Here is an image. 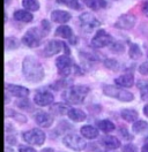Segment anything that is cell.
<instances>
[{
	"mask_svg": "<svg viewBox=\"0 0 148 152\" xmlns=\"http://www.w3.org/2000/svg\"><path fill=\"white\" fill-rule=\"evenodd\" d=\"M56 66L58 69V74L63 77H67L71 74H81V70L79 66L74 64V61L70 58V56H61L58 57L56 60Z\"/></svg>",
	"mask_w": 148,
	"mask_h": 152,
	"instance_id": "obj_3",
	"label": "cell"
},
{
	"mask_svg": "<svg viewBox=\"0 0 148 152\" xmlns=\"http://www.w3.org/2000/svg\"><path fill=\"white\" fill-rule=\"evenodd\" d=\"M135 21H137V19H135V16L133 14H131V13H129V14H123L119 19L116 21L115 27L118 29L130 30V29H132L134 27Z\"/></svg>",
	"mask_w": 148,
	"mask_h": 152,
	"instance_id": "obj_10",
	"label": "cell"
},
{
	"mask_svg": "<svg viewBox=\"0 0 148 152\" xmlns=\"http://www.w3.org/2000/svg\"><path fill=\"white\" fill-rule=\"evenodd\" d=\"M22 6L31 12H37L39 10V2L37 0H22Z\"/></svg>",
	"mask_w": 148,
	"mask_h": 152,
	"instance_id": "obj_30",
	"label": "cell"
},
{
	"mask_svg": "<svg viewBox=\"0 0 148 152\" xmlns=\"http://www.w3.org/2000/svg\"><path fill=\"white\" fill-rule=\"evenodd\" d=\"M120 115L127 122H135V121H138V112L134 111V110H130V108L123 110L120 112Z\"/></svg>",
	"mask_w": 148,
	"mask_h": 152,
	"instance_id": "obj_24",
	"label": "cell"
},
{
	"mask_svg": "<svg viewBox=\"0 0 148 152\" xmlns=\"http://www.w3.org/2000/svg\"><path fill=\"white\" fill-rule=\"evenodd\" d=\"M103 94L105 96L116 98L120 102H125V103L132 102L134 99L133 94H131L130 91L125 90V89H121V88L115 86H103Z\"/></svg>",
	"mask_w": 148,
	"mask_h": 152,
	"instance_id": "obj_4",
	"label": "cell"
},
{
	"mask_svg": "<svg viewBox=\"0 0 148 152\" xmlns=\"http://www.w3.org/2000/svg\"><path fill=\"white\" fill-rule=\"evenodd\" d=\"M55 97L51 92L46 90H39L34 97V102L38 106H50L53 103Z\"/></svg>",
	"mask_w": 148,
	"mask_h": 152,
	"instance_id": "obj_11",
	"label": "cell"
},
{
	"mask_svg": "<svg viewBox=\"0 0 148 152\" xmlns=\"http://www.w3.org/2000/svg\"><path fill=\"white\" fill-rule=\"evenodd\" d=\"M79 24L82 29V31L89 34V32H92V30L98 28L101 26V22L96 19L92 13L86 12L79 16Z\"/></svg>",
	"mask_w": 148,
	"mask_h": 152,
	"instance_id": "obj_6",
	"label": "cell"
},
{
	"mask_svg": "<svg viewBox=\"0 0 148 152\" xmlns=\"http://www.w3.org/2000/svg\"><path fill=\"white\" fill-rule=\"evenodd\" d=\"M71 108L68 107L67 104H64V103H56V104L51 105L50 107V112H52L56 115H64V114H67L68 111Z\"/></svg>",
	"mask_w": 148,
	"mask_h": 152,
	"instance_id": "obj_22",
	"label": "cell"
},
{
	"mask_svg": "<svg viewBox=\"0 0 148 152\" xmlns=\"http://www.w3.org/2000/svg\"><path fill=\"white\" fill-rule=\"evenodd\" d=\"M118 132H119V135L125 140V141H132V140H133V135H131V134L129 133V130H127L125 127L119 128Z\"/></svg>",
	"mask_w": 148,
	"mask_h": 152,
	"instance_id": "obj_35",
	"label": "cell"
},
{
	"mask_svg": "<svg viewBox=\"0 0 148 152\" xmlns=\"http://www.w3.org/2000/svg\"><path fill=\"white\" fill-rule=\"evenodd\" d=\"M5 152H15V151H14L13 149H10V148H6V149H5Z\"/></svg>",
	"mask_w": 148,
	"mask_h": 152,
	"instance_id": "obj_45",
	"label": "cell"
},
{
	"mask_svg": "<svg viewBox=\"0 0 148 152\" xmlns=\"http://www.w3.org/2000/svg\"><path fill=\"white\" fill-rule=\"evenodd\" d=\"M64 45L65 43L61 40H50L44 48V53L46 57H53L64 48Z\"/></svg>",
	"mask_w": 148,
	"mask_h": 152,
	"instance_id": "obj_12",
	"label": "cell"
},
{
	"mask_svg": "<svg viewBox=\"0 0 148 152\" xmlns=\"http://www.w3.org/2000/svg\"><path fill=\"white\" fill-rule=\"evenodd\" d=\"M22 73L24 75V78L33 83L41 82L44 78V69L42 64L33 56H27L23 59Z\"/></svg>",
	"mask_w": 148,
	"mask_h": 152,
	"instance_id": "obj_1",
	"label": "cell"
},
{
	"mask_svg": "<svg viewBox=\"0 0 148 152\" xmlns=\"http://www.w3.org/2000/svg\"><path fill=\"white\" fill-rule=\"evenodd\" d=\"M138 89L140 90V95L144 100H148V81L140 80L138 81Z\"/></svg>",
	"mask_w": 148,
	"mask_h": 152,
	"instance_id": "obj_28",
	"label": "cell"
},
{
	"mask_svg": "<svg viewBox=\"0 0 148 152\" xmlns=\"http://www.w3.org/2000/svg\"><path fill=\"white\" fill-rule=\"evenodd\" d=\"M141 10H142V13H144V15L148 18V0H146L144 4H142V6H141Z\"/></svg>",
	"mask_w": 148,
	"mask_h": 152,
	"instance_id": "obj_40",
	"label": "cell"
},
{
	"mask_svg": "<svg viewBox=\"0 0 148 152\" xmlns=\"http://www.w3.org/2000/svg\"><path fill=\"white\" fill-rule=\"evenodd\" d=\"M24 142H27L28 144H31V145H37V146H41L44 141H45V134L43 130L41 129H37V128H34V129H30L26 133H23L22 135Z\"/></svg>",
	"mask_w": 148,
	"mask_h": 152,
	"instance_id": "obj_7",
	"label": "cell"
},
{
	"mask_svg": "<svg viewBox=\"0 0 148 152\" xmlns=\"http://www.w3.org/2000/svg\"><path fill=\"white\" fill-rule=\"evenodd\" d=\"M145 142L148 143V137H146V140H145Z\"/></svg>",
	"mask_w": 148,
	"mask_h": 152,
	"instance_id": "obj_47",
	"label": "cell"
},
{
	"mask_svg": "<svg viewBox=\"0 0 148 152\" xmlns=\"http://www.w3.org/2000/svg\"><path fill=\"white\" fill-rule=\"evenodd\" d=\"M124 50H125V46H124L123 43H120V42H112V43H111V45H110L111 52L118 54V53H123Z\"/></svg>",
	"mask_w": 148,
	"mask_h": 152,
	"instance_id": "obj_33",
	"label": "cell"
},
{
	"mask_svg": "<svg viewBox=\"0 0 148 152\" xmlns=\"http://www.w3.org/2000/svg\"><path fill=\"white\" fill-rule=\"evenodd\" d=\"M44 36H45V34L43 32L42 29L30 28L22 37V43L24 45H27L28 48H37V46H39Z\"/></svg>",
	"mask_w": 148,
	"mask_h": 152,
	"instance_id": "obj_5",
	"label": "cell"
},
{
	"mask_svg": "<svg viewBox=\"0 0 148 152\" xmlns=\"http://www.w3.org/2000/svg\"><path fill=\"white\" fill-rule=\"evenodd\" d=\"M97 127L98 129L102 130L103 133H111L116 129V126L115 124L110 121V120H101V121H97Z\"/></svg>",
	"mask_w": 148,
	"mask_h": 152,
	"instance_id": "obj_25",
	"label": "cell"
},
{
	"mask_svg": "<svg viewBox=\"0 0 148 152\" xmlns=\"http://www.w3.org/2000/svg\"><path fill=\"white\" fill-rule=\"evenodd\" d=\"M71 19H72V15L68 12H65V10H56L51 13V20L56 23H60L61 26L65 24L66 22H68Z\"/></svg>",
	"mask_w": 148,
	"mask_h": 152,
	"instance_id": "obj_16",
	"label": "cell"
},
{
	"mask_svg": "<svg viewBox=\"0 0 148 152\" xmlns=\"http://www.w3.org/2000/svg\"><path fill=\"white\" fill-rule=\"evenodd\" d=\"M63 143L74 151H82L86 148V141L76 134H67L63 138Z\"/></svg>",
	"mask_w": 148,
	"mask_h": 152,
	"instance_id": "obj_9",
	"label": "cell"
},
{
	"mask_svg": "<svg viewBox=\"0 0 148 152\" xmlns=\"http://www.w3.org/2000/svg\"><path fill=\"white\" fill-rule=\"evenodd\" d=\"M115 83L119 86H124V88H130L133 86L134 83V76L132 74H124L120 75L115 80Z\"/></svg>",
	"mask_w": 148,
	"mask_h": 152,
	"instance_id": "obj_18",
	"label": "cell"
},
{
	"mask_svg": "<svg viewBox=\"0 0 148 152\" xmlns=\"http://www.w3.org/2000/svg\"><path fill=\"white\" fill-rule=\"evenodd\" d=\"M80 133L82 135L84 138H88V140H94L98 136V130L92 127V126H83L82 128L80 129Z\"/></svg>",
	"mask_w": 148,
	"mask_h": 152,
	"instance_id": "obj_21",
	"label": "cell"
},
{
	"mask_svg": "<svg viewBox=\"0 0 148 152\" xmlns=\"http://www.w3.org/2000/svg\"><path fill=\"white\" fill-rule=\"evenodd\" d=\"M68 83H70V81H67L66 78L65 80H59V81H57L55 83H52L50 88L52 89V90H56V91H58V90H60V89H67L66 86H68Z\"/></svg>",
	"mask_w": 148,
	"mask_h": 152,
	"instance_id": "obj_32",
	"label": "cell"
},
{
	"mask_svg": "<svg viewBox=\"0 0 148 152\" xmlns=\"http://www.w3.org/2000/svg\"><path fill=\"white\" fill-rule=\"evenodd\" d=\"M10 4V0H5V5H8Z\"/></svg>",
	"mask_w": 148,
	"mask_h": 152,
	"instance_id": "obj_46",
	"label": "cell"
},
{
	"mask_svg": "<svg viewBox=\"0 0 148 152\" xmlns=\"http://www.w3.org/2000/svg\"><path fill=\"white\" fill-rule=\"evenodd\" d=\"M55 36L56 37H61V38H65V39H70L71 40V43L73 42V31H72V29L71 27H68V26H66V24H63V26H59L58 28L56 29V32H55Z\"/></svg>",
	"mask_w": 148,
	"mask_h": 152,
	"instance_id": "obj_17",
	"label": "cell"
},
{
	"mask_svg": "<svg viewBox=\"0 0 148 152\" xmlns=\"http://www.w3.org/2000/svg\"><path fill=\"white\" fill-rule=\"evenodd\" d=\"M112 42H113V39L111 37V35H109L103 29H98L97 32L94 35L90 44H92V48H105V46H110Z\"/></svg>",
	"mask_w": 148,
	"mask_h": 152,
	"instance_id": "obj_8",
	"label": "cell"
},
{
	"mask_svg": "<svg viewBox=\"0 0 148 152\" xmlns=\"http://www.w3.org/2000/svg\"><path fill=\"white\" fill-rule=\"evenodd\" d=\"M5 90L7 94H10L14 97H18V98H26L29 95V90L24 86H15V84H6L5 86Z\"/></svg>",
	"mask_w": 148,
	"mask_h": 152,
	"instance_id": "obj_15",
	"label": "cell"
},
{
	"mask_svg": "<svg viewBox=\"0 0 148 152\" xmlns=\"http://www.w3.org/2000/svg\"><path fill=\"white\" fill-rule=\"evenodd\" d=\"M16 105H18V107L22 108V110L31 108V106H30V102H29L28 99H26V98H24V99H22V100H20V102H18Z\"/></svg>",
	"mask_w": 148,
	"mask_h": 152,
	"instance_id": "obj_36",
	"label": "cell"
},
{
	"mask_svg": "<svg viewBox=\"0 0 148 152\" xmlns=\"http://www.w3.org/2000/svg\"><path fill=\"white\" fill-rule=\"evenodd\" d=\"M123 152H138V148L134 144L129 143V144L123 146Z\"/></svg>",
	"mask_w": 148,
	"mask_h": 152,
	"instance_id": "obj_37",
	"label": "cell"
},
{
	"mask_svg": "<svg viewBox=\"0 0 148 152\" xmlns=\"http://www.w3.org/2000/svg\"><path fill=\"white\" fill-rule=\"evenodd\" d=\"M68 118L74 121V122H81V121H84L86 120V118H87V115L86 113L81 111V110H79V108H71L70 111H68Z\"/></svg>",
	"mask_w": 148,
	"mask_h": 152,
	"instance_id": "obj_20",
	"label": "cell"
},
{
	"mask_svg": "<svg viewBox=\"0 0 148 152\" xmlns=\"http://www.w3.org/2000/svg\"><path fill=\"white\" fill-rule=\"evenodd\" d=\"M141 152H148V143H146V144L142 146V149H141Z\"/></svg>",
	"mask_w": 148,
	"mask_h": 152,
	"instance_id": "obj_43",
	"label": "cell"
},
{
	"mask_svg": "<svg viewBox=\"0 0 148 152\" xmlns=\"http://www.w3.org/2000/svg\"><path fill=\"white\" fill-rule=\"evenodd\" d=\"M89 92V88L86 86H72L65 89L63 92V99L67 104H81L86 96Z\"/></svg>",
	"mask_w": 148,
	"mask_h": 152,
	"instance_id": "obj_2",
	"label": "cell"
},
{
	"mask_svg": "<svg viewBox=\"0 0 148 152\" xmlns=\"http://www.w3.org/2000/svg\"><path fill=\"white\" fill-rule=\"evenodd\" d=\"M132 130L134 133H144V132H148V124L144 120H138L135 121L133 126H132Z\"/></svg>",
	"mask_w": 148,
	"mask_h": 152,
	"instance_id": "obj_29",
	"label": "cell"
},
{
	"mask_svg": "<svg viewBox=\"0 0 148 152\" xmlns=\"http://www.w3.org/2000/svg\"><path fill=\"white\" fill-rule=\"evenodd\" d=\"M144 114H145L146 116H148V104L144 107Z\"/></svg>",
	"mask_w": 148,
	"mask_h": 152,
	"instance_id": "obj_44",
	"label": "cell"
},
{
	"mask_svg": "<svg viewBox=\"0 0 148 152\" xmlns=\"http://www.w3.org/2000/svg\"><path fill=\"white\" fill-rule=\"evenodd\" d=\"M129 56L131 59L133 60H137L139 58L142 57V52H141V48H139L138 44H130V48H129Z\"/></svg>",
	"mask_w": 148,
	"mask_h": 152,
	"instance_id": "obj_26",
	"label": "cell"
},
{
	"mask_svg": "<svg viewBox=\"0 0 148 152\" xmlns=\"http://www.w3.org/2000/svg\"><path fill=\"white\" fill-rule=\"evenodd\" d=\"M13 18L16 21H20V22H26V23H29L31 22L34 16L31 13H29L28 10H18L14 12L13 14Z\"/></svg>",
	"mask_w": 148,
	"mask_h": 152,
	"instance_id": "obj_19",
	"label": "cell"
},
{
	"mask_svg": "<svg viewBox=\"0 0 148 152\" xmlns=\"http://www.w3.org/2000/svg\"><path fill=\"white\" fill-rule=\"evenodd\" d=\"M104 66L107 67V68H109V69H112V70H117L119 68V64H118L117 60L109 58V59L104 60Z\"/></svg>",
	"mask_w": 148,
	"mask_h": 152,
	"instance_id": "obj_34",
	"label": "cell"
},
{
	"mask_svg": "<svg viewBox=\"0 0 148 152\" xmlns=\"http://www.w3.org/2000/svg\"><path fill=\"white\" fill-rule=\"evenodd\" d=\"M84 5L92 10H100L107 6L105 0H83Z\"/></svg>",
	"mask_w": 148,
	"mask_h": 152,
	"instance_id": "obj_23",
	"label": "cell"
},
{
	"mask_svg": "<svg viewBox=\"0 0 148 152\" xmlns=\"http://www.w3.org/2000/svg\"><path fill=\"white\" fill-rule=\"evenodd\" d=\"M139 73L142 74V75H148V61L142 62L139 66Z\"/></svg>",
	"mask_w": 148,
	"mask_h": 152,
	"instance_id": "obj_38",
	"label": "cell"
},
{
	"mask_svg": "<svg viewBox=\"0 0 148 152\" xmlns=\"http://www.w3.org/2000/svg\"><path fill=\"white\" fill-rule=\"evenodd\" d=\"M103 152H115V151H103Z\"/></svg>",
	"mask_w": 148,
	"mask_h": 152,
	"instance_id": "obj_48",
	"label": "cell"
},
{
	"mask_svg": "<svg viewBox=\"0 0 148 152\" xmlns=\"http://www.w3.org/2000/svg\"><path fill=\"white\" fill-rule=\"evenodd\" d=\"M100 144H101L103 148H105L107 150L112 151V150H116L120 146V141L116 137V136H112V135H105L103 136L101 140H100Z\"/></svg>",
	"mask_w": 148,
	"mask_h": 152,
	"instance_id": "obj_14",
	"label": "cell"
},
{
	"mask_svg": "<svg viewBox=\"0 0 148 152\" xmlns=\"http://www.w3.org/2000/svg\"><path fill=\"white\" fill-rule=\"evenodd\" d=\"M34 119H35L36 124L42 128H49L53 124V115L47 113V112H43V111H38L35 114Z\"/></svg>",
	"mask_w": 148,
	"mask_h": 152,
	"instance_id": "obj_13",
	"label": "cell"
},
{
	"mask_svg": "<svg viewBox=\"0 0 148 152\" xmlns=\"http://www.w3.org/2000/svg\"><path fill=\"white\" fill-rule=\"evenodd\" d=\"M6 142L13 145V144H15V143H16V138H15V137H12L10 135H9V136L7 135V136H6Z\"/></svg>",
	"mask_w": 148,
	"mask_h": 152,
	"instance_id": "obj_42",
	"label": "cell"
},
{
	"mask_svg": "<svg viewBox=\"0 0 148 152\" xmlns=\"http://www.w3.org/2000/svg\"><path fill=\"white\" fill-rule=\"evenodd\" d=\"M56 2L59 4V5H65V6H67V7L72 8V10H80L81 7H82L79 0H56Z\"/></svg>",
	"mask_w": 148,
	"mask_h": 152,
	"instance_id": "obj_27",
	"label": "cell"
},
{
	"mask_svg": "<svg viewBox=\"0 0 148 152\" xmlns=\"http://www.w3.org/2000/svg\"><path fill=\"white\" fill-rule=\"evenodd\" d=\"M5 48L6 50H14L18 48V40L15 37L5 38Z\"/></svg>",
	"mask_w": 148,
	"mask_h": 152,
	"instance_id": "obj_31",
	"label": "cell"
},
{
	"mask_svg": "<svg viewBox=\"0 0 148 152\" xmlns=\"http://www.w3.org/2000/svg\"><path fill=\"white\" fill-rule=\"evenodd\" d=\"M41 24H42V30H43V32H44L45 35H47V34L50 32V28H51L49 21H47V20H43Z\"/></svg>",
	"mask_w": 148,
	"mask_h": 152,
	"instance_id": "obj_39",
	"label": "cell"
},
{
	"mask_svg": "<svg viewBox=\"0 0 148 152\" xmlns=\"http://www.w3.org/2000/svg\"><path fill=\"white\" fill-rule=\"evenodd\" d=\"M18 152H36L33 148H29V146H23V145H21L20 148H18Z\"/></svg>",
	"mask_w": 148,
	"mask_h": 152,
	"instance_id": "obj_41",
	"label": "cell"
}]
</instances>
